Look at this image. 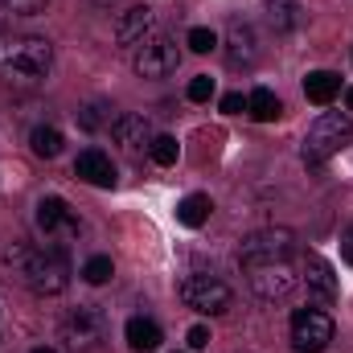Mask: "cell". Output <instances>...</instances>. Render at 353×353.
Wrapping results in <instances>:
<instances>
[{
	"mask_svg": "<svg viewBox=\"0 0 353 353\" xmlns=\"http://www.w3.org/2000/svg\"><path fill=\"white\" fill-rule=\"evenodd\" d=\"M54 70V46L37 33H0V83L37 87Z\"/></svg>",
	"mask_w": 353,
	"mask_h": 353,
	"instance_id": "obj_1",
	"label": "cell"
},
{
	"mask_svg": "<svg viewBox=\"0 0 353 353\" xmlns=\"http://www.w3.org/2000/svg\"><path fill=\"white\" fill-rule=\"evenodd\" d=\"M4 263H8V271H12L29 292H37V296H58V292H66V283H70V263H66V255H62L58 247H46V251L12 247V251L4 255Z\"/></svg>",
	"mask_w": 353,
	"mask_h": 353,
	"instance_id": "obj_2",
	"label": "cell"
},
{
	"mask_svg": "<svg viewBox=\"0 0 353 353\" xmlns=\"http://www.w3.org/2000/svg\"><path fill=\"white\" fill-rule=\"evenodd\" d=\"M350 140H353V115L350 111H325V115L308 128L300 157H304V165H325V161H333Z\"/></svg>",
	"mask_w": 353,
	"mask_h": 353,
	"instance_id": "obj_3",
	"label": "cell"
},
{
	"mask_svg": "<svg viewBox=\"0 0 353 353\" xmlns=\"http://www.w3.org/2000/svg\"><path fill=\"white\" fill-rule=\"evenodd\" d=\"M181 304L193 308V312H205V316H218L234 304V292L218 279V275H205V271H193L181 279Z\"/></svg>",
	"mask_w": 353,
	"mask_h": 353,
	"instance_id": "obj_4",
	"label": "cell"
},
{
	"mask_svg": "<svg viewBox=\"0 0 353 353\" xmlns=\"http://www.w3.org/2000/svg\"><path fill=\"white\" fill-rule=\"evenodd\" d=\"M333 341V316L321 308H296L292 312V345L296 353H321Z\"/></svg>",
	"mask_w": 353,
	"mask_h": 353,
	"instance_id": "obj_5",
	"label": "cell"
},
{
	"mask_svg": "<svg viewBox=\"0 0 353 353\" xmlns=\"http://www.w3.org/2000/svg\"><path fill=\"white\" fill-rule=\"evenodd\" d=\"M132 66H136L140 79H169L181 66V50H176L173 37H148V41H140Z\"/></svg>",
	"mask_w": 353,
	"mask_h": 353,
	"instance_id": "obj_6",
	"label": "cell"
},
{
	"mask_svg": "<svg viewBox=\"0 0 353 353\" xmlns=\"http://www.w3.org/2000/svg\"><path fill=\"white\" fill-rule=\"evenodd\" d=\"M296 251V239L292 230H259L243 243L239 251V263L243 267H255V263H279V259H292Z\"/></svg>",
	"mask_w": 353,
	"mask_h": 353,
	"instance_id": "obj_7",
	"label": "cell"
},
{
	"mask_svg": "<svg viewBox=\"0 0 353 353\" xmlns=\"http://www.w3.org/2000/svg\"><path fill=\"white\" fill-rule=\"evenodd\" d=\"M247 279H251L255 296H263V300H283V296H292V292H296V283H300V279H296V271H292V259L247 267Z\"/></svg>",
	"mask_w": 353,
	"mask_h": 353,
	"instance_id": "obj_8",
	"label": "cell"
},
{
	"mask_svg": "<svg viewBox=\"0 0 353 353\" xmlns=\"http://www.w3.org/2000/svg\"><path fill=\"white\" fill-rule=\"evenodd\" d=\"M103 312L99 308H90V304H83V308H74L70 316H66V325H62V337H66V345L70 350H94L99 341H103Z\"/></svg>",
	"mask_w": 353,
	"mask_h": 353,
	"instance_id": "obj_9",
	"label": "cell"
},
{
	"mask_svg": "<svg viewBox=\"0 0 353 353\" xmlns=\"http://www.w3.org/2000/svg\"><path fill=\"white\" fill-rule=\"evenodd\" d=\"M226 58H230V66H251L255 58H259V33H255V25L251 21H230L226 25Z\"/></svg>",
	"mask_w": 353,
	"mask_h": 353,
	"instance_id": "obj_10",
	"label": "cell"
},
{
	"mask_svg": "<svg viewBox=\"0 0 353 353\" xmlns=\"http://www.w3.org/2000/svg\"><path fill=\"white\" fill-rule=\"evenodd\" d=\"M152 25H157V12L148 8V4H136V8H128V12H119V21H115V46H140L148 33H152Z\"/></svg>",
	"mask_w": 353,
	"mask_h": 353,
	"instance_id": "obj_11",
	"label": "cell"
},
{
	"mask_svg": "<svg viewBox=\"0 0 353 353\" xmlns=\"http://www.w3.org/2000/svg\"><path fill=\"white\" fill-rule=\"evenodd\" d=\"M111 136H115V144H119L123 152H140V148H148V144L157 140L148 115H119V119L111 123Z\"/></svg>",
	"mask_w": 353,
	"mask_h": 353,
	"instance_id": "obj_12",
	"label": "cell"
},
{
	"mask_svg": "<svg viewBox=\"0 0 353 353\" xmlns=\"http://www.w3.org/2000/svg\"><path fill=\"white\" fill-rule=\"evenodd\" d=\"M74 176L87 181V185H94V189H111V185H115V165H111L107 152L87 148V152H79V161H74Z\"/></svg>",
	"mask_w": 353,
	"mask_h": 353,
	"instance_id": "obj_13",
	"label": "cell"
},
{
	"mask_svg": "<svg viewBox=\"0 0 353 353\" xmlns=\"http://www.w3.org/2000/svg\"><path fill=\"white\" fill-rule=\"evenodd\" d=\"M304 279H308V288H312L325 304L337 300V275H333V263H329L325 255H316V251L304 255Z\"/></svg>",
	"mask_w": 353,
	"mask_h": 353,
	"instance_id": "obj_14",
	"label": "cell"
},
{
	"mask_svg": "<svg viewBox=\"0 0 353 353\" xmlns=\"http://www.w3.org/2000/svg\"><path fill=\"white\" fill-rule=\"evenodd\" d=\"M37 230H46V234L79 230V218H74V210H70L62 197H41V201H37Z\"/></svg>",
	"mask_w": 353,
	"mask_h": 353,
	"instance_id": "obj_15",
	"label": "cell"
},
{
	"mask_svg": "<svg viewBox=\"0 0 353 353\" xmlns=\"http://www.w3.org/2000/svg\"><path fill=\"white\" fill-rule=\"evenodd\" d=\"M123 337H128V345L136 353H152L165 337H161V325L157 321H148V316H132L128 325H123Z\"/></svg>",
	"mask_w": 353,
	"mask_h": 353,
	"instance_id": "obj_16",
	"label": "cell"
},
{
	"mask_svg": "<svg viewBox=\"0 0 353 353\" xmlns=\"http://www.w3.org/2000/svg\"><path fill=\"white\" fill-rule=\"evenodd\" d=\"M304 94H308V103L329 107V103L341 94V74H333V70H312V74L304 79Z\"/></svg>",
	"mask_w": 353,
	"mask_h": 353,
	"instance_id": "obj_17",
	"label": "cell"
},
{
	"mask_svg": "<svg viewBox=\"0 0 353 353\" xmlns=\"http://www.w3.org/2000/svg\"><path fill=\"white\" fill-rule=\"evenodd\" d=\"M210 214H214V201H210L205 193H189V197H181V201H176V222H181V226H189V230L205 226V222H210Z\"/></svg>",
	"mask_w": 353,
	"mask_h": 353,
	"instance_id": "obj_18",
	"label": "cell"
},
{
	"mask_svg": "<svg viewBox=\"0 0 353 353\" xmlns=\"http://www.w3.org/2000/svg\"><path fill=\"white\" fill-rule=\"evenodd\" d=\"M247 115L255 119V123H271V119H279L283 115V103H279V94L267 87H255L247 94Z\"/></svg>",
	"mask_w": 353,
	"mask_h": 353,
	"instance_id": "obj_19",
	"label": "cell"
},
{
	"mask_svg": "<svg viewBox=\"0 0 353 353\" xmlns=\"http://www.w3.org/2000/svg\"><path fill=\"white\" fill-rule=\"evenodd\" d=\"M263 4H267L271 25H275L279 33H292V29L304 25V8H300V0H263Z\"/></svg>",
	"mask_w": 353,
	"mask_h": 353,
	"instance_id": "obj_20",
	"label": "cell"
},
{
	"mask_svg": "<svg viewBox=\"0 0 353 353\" xmlns=\"http://www.w3.org/2000/svg\"><path fill=\"white\" fill-rule=\"evenodd\" d=\"M29 144H33V152H37L41 161H54V157L62 152V132H58V128H50V123H41V128H33Z\"/></svg>",
	"mask_w": 353,
	"mask_h": 353,
	"instance_id": "obj_21",
	"label": "cell"
},
{
	"mask_svg": "<svg viewBox=\"0 0 353 353\" xmlns=\"http://www.w3.org/2000/svg\"><path fill=\"white\" fill-rule=\"evenodd\" d=\"M148 157H152L161 169H169V165H176V157H181V144H176L173 136H157V140L148 144Z\"/></svg>",
	"mask_w": 353,
	"mask_h": 353,
	"instance_id": "obj_22",
	"label": "cell"
},
{
	"mask_svg": "<svg viewBox=\"0 0 353 353\" xmlns=\"http://www.w3.org/2000/svg\"><path fill=\"white\" fill-rule=\"evenodd\" d=\"M111 275H115L111 255H90L87 263H83V279H87V283H94V288H99V283H107Z\"/></svg>",
	"mask_w": 353,
	"mask_h": 353,
	"instance_id": "obj_23",
	"label": "cell"
},
{
	"mask_svg": "<svg viewBox=\"0 0 353 353\" xmlns=\"http://www.w3.org/2000/svg\"><path fill=\"white\" fill-rule=\"evenodd\" d=\"M189 50L193 54H210V50H218V33L214 29H205V25H197V29H189Z\"/></svg>",
	"mask_w": 353,
	"mask_h": 353,
	"instance_id": "obj_24",
	"label": "cell"
},
{
	"mask_svg": "<svg viewBox=\"0 0 353 353\" xmlns=\"http://www.w3.org/2000/svg\"><path fill=\"white\" fill-rule=\"evenodd\" d=\"M12 17H37V12H46V4L50 0H0Z\"/></svg>",
	"mask_w": 353,
	"mask_h": 353,
	"instance_id": "obj_25",
	"label": "cell"
},
{
	"mask_svg": "<svg viewBox=\"0 0 353 353\" xmlns=\"http://www.w3.org/2000/svg\"><path fill=\"white\" fill-rule=\"evenodd\" d=\"M189 99H193V103H210V99H214V79H210V74L189 79Z\"/></svg>",
	"mask_w": 353,
	"mask_h": 353,
	"instance_id": "obj_26",
	"label": "cell"
},
{
	"mask_svg": "<svg viewBox=\"0 0 353 353\" xmlns=\"http://www.w3.org/2000/svg\"><path fill=\"white\" fill-rule=\"evenodd\" d=\"M222 111H226V115H243V111H247V99H243L239 90H230V94H222Z\"/></svg>",
	"mask_w": 353,
	"mask_h": 353,
	"instance_id": "obj_27",
	"label": "cell"
},
{
	"mask_svg": "<svg viewBox=\"0 0 353 353\" xmlns=\"http://www.w3.org/2000/svg\"><path fill=\"white\" fill-rule=\"evenodd\" d=\"M185 341H189V350H205V345H210V329H205V325H193V329L185 333Z\"/></svg>",
	"mask_w": 353,
	"mask_h": 353,
	"instance_id": "obj_28",
	"label": "cell"
},
{
	"mask_svg": "<svg viewBox=\"0 0 353 353\" xmlns=\"http://www.w3.org/2000/svg\"><path fill=\"white\" fill-rule=\"evenodd\" d=\"M99 111H103V107H87V111H83V115H79V123H83V128H87V132H94V128H99V123H103V115H99Z\"/></svg>",
	"mask_w": 353,
	"mask_h": 353,
	"instance_id": "obj_29",
	"label": "cell"
},
{
	"mask_svg": "<svg viewBox=\"0 0 353 353\" xmlns=\"http://www.w3.org/2000/svg\"><path fill=\"white\" fill-rule=\"evenodd\" d=\"M341 259L353 267V226L345 230V234H341Z\"/></svg>",
	"mask_w": 353,
	"mask_h": 353,
	"instance_id": "obj_30",
	"label": "cell"
},
{
	"mask_svg": "<svg viewBox=\"0 0 353 353\" xmlns=\"http://www.w3.org/2000/svg\"><path fill=\"white\" fill-rule=\"evenodd\" d=\"M345 107H350V111H353V87L345 90Z\"/></svg>",
	"mask_w": 353,
	"mask_h": 353,
	"instance_id": "obj_31",
	"label": "cell"
},
{
	"mask_svg": "<svg viewBox=\"0 0 353 353\" xmlns=\"http://www.w3.org/2000/svg\"><path fill=\"white\" fill-rule=\"evenodd\" d=\"M33 353H54V350H50V345H37V350H33Z\"/></svg>",
	"mask_w": 353,
	"mask_h": 353,
	"instance_id": "obj_32",
	"label": "cell"
},
{
	"mask_svg": "<svg viewBox=\"0 0 353 353\" xmlns=\"http://www.w3.org/2000/svg\"><path fill=\"white\" fill-rule=\"evenodd\" d=\"M99 4H115V0H99Z\"/></svg>",
	"mask_w": 353,
	"mask_h": 353,
	"instance_id": "obj_33",
	"label": "cell"
}]
</instances>
